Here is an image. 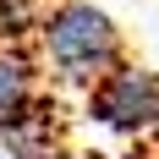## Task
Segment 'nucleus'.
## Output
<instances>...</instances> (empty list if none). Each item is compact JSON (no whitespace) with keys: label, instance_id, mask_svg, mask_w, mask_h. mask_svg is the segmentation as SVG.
Listing matches in <instances>:
<instances>
[{"label":"nucleus","instance_id":"f257e3e1","mask_svg":"<svg viewBox=\"0 0 159 159\" xmlns=\"http://www.w3.org/2000/svg\"><path fill=\"white\" fill-rule=\"evenodd\" d=\"M33 39H39L49 77L66 88H93L126 61V39L115 28V16L93 0H49Z\"/></svg>","mask_w":159,"mask_h":159},{"label":"nucleus","instance_id":"39448f33","mask_svg":"<svg viewBox=\"0 0 159 159\" xmlns=\"http://www.w3.org/2000/svg\"><path fill=\"white\" fill-rule=\"evenodd\" d=\"M44 11H49V0H0V39L22 44L28 33H39Z\"/></svg>","mask_w":159,"mask_h":159},{"label":"nucleus","instance_id":"7ed1b4c3","mask_svg":"<svg viewBox=\"0 0 159 159\" xmlns=\"http://www.w3.org/2000/svg\"><path fill=\"white\" fill-rule=\"evenodd\" d=\"M61 143V126H55V104L44 93L33 99L28 110H16L11 121H0V154L6 159H49Z\"/></svg>","mask_w":159,"mask_h":159},{"label":"nucleus","instance_id":"0eeeda50","mask_svg":"<svg viewBox=\"0 0 159 159\" xmlns=\"http://www.w3.org/2000/svg\"><path fill=\"white\" fill-rule=\"evenodd\" d=\"M154 143H159V126H154Z\"/></svg>","mask_w":159,"mask_h":159},{"label":"nucleus","instance_id":"20e7f679","mask_svg":"<svg viewBox=\"0 0 159 159\" xmlns=\"http://www.w3.org/2000/svg\"><path fill=\"white\" fill-rule=\"evenodd\" d=\"M39 99V66L22 44H0V121H11L16 110H28Z\"/></svg>","mask_w":159,"mask_h":159},{"label":"nucleus","instance_id":"423d86ee","mask_svg":"<svg viewBox=\"0 0 159 159\" xmlns=\"http://www.w3.org/2000/svg\"><path fill=\"white\" fill-rule=\"evenodd\" d=\"M49 159H93V154H77V148H55Z\"/></svg>","mask_w":159,"mask_h":159},{"label":"nucleus","instance_id":"f03ea898","mask_svg":"<svg viewBox=\"0 0 159 159\" xmlns=\"http://www.w3.org/2000/svg\"><path fill=\"white\" fill-rule=\"evenodd\" d=\"M88 121L115 137H154L159 126V71H148L143 61H121L104 82L88 88Z\"/></svg>","mask_w":159,"mask_h":159},{"label":"nucleus","instance_id":"6e6552de","mask_svg":"<svg viewBox=\"0 0 159 159\" xmlns=\"http://www.w3.org/2000/svg\"><path fill=\"white\" fill-rule=\"evenodd\" d=\"M0 159H6V154H0Z\"/></svg>","mask_w":159,"mask_h":159}]
</instances>
